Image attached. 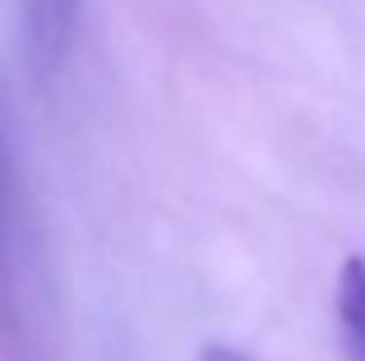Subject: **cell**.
Instances as JSON below:
<instances>
[{"mask_svg": "<svg viewBox=\"0 0 365 361\" xmlns=\"http://www.w3.org/2000/svg\"><path fill=\"white\" fill-rule=\"evenodd\" d=\"M79 19V0H24V37L37 74H51L65 61Z\"/></svg>", "mask_w": 365, "mask_h": 361, "instance_id": "obj_1", "label": "cell"}, {"mask_svg": "<svg viewBox=\"0 0 365 361\" xmlns=\"http://www.w3.org/2000/svg\"><path fill=\"white\" fill-rule=\"evenodd\" d=\"M333 315L347 361H365V255H347L333 283Z\"/></svg>", "mask_w": 365, "mask_h": 361, "instance_id": "obj_2", "label": "cell"}, {"mask_svg": "<svg viewBox=\"0 0 365 361\" xmlns=\"http://www.w3.org/2000/svg\"><path fill=\"white\" fill-rule=\"evenodd\" d=\"M199 361H250V357L236 352V347H227V343H208L204 352H199Z\"/></svg>", "mask_w": 365, "mask_h": 361, "instance_id": "obj_3", "label": "cell"}]
</instances>
